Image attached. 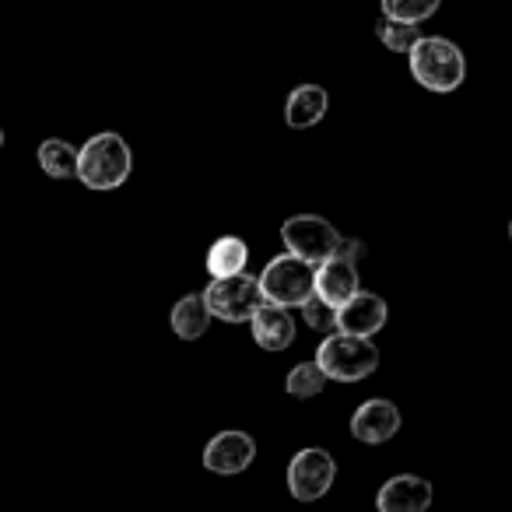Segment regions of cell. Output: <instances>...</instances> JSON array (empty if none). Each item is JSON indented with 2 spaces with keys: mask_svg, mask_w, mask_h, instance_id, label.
<instances>
[{
  "mask_svg": "<svg viewBox=\"0 0 512 512\" xmlns=\"http://www.w3.org/2000/svg\"><path fill=\"white\" fill-rule=\"evenodd\" d=\"M407 64H411L414 81L435 95L456 92V88L463 85V78H467V60H463V50L442 36L421 39V43L407 53Z\"/></svg>",
  "mask_w": 512,
  "mask_h": 512,
  "instance_id": "6da1fadb",
  "label": "cell"
},
{
  "mask_svg": "<svg viewBox=\"0 0 512 512\" xmlns=\"http://www.w3.org/2000/svg\"><path fill=\"white\" fill-rule=\"evenodd\" d=\"M134 169V155H130V144L120 134L106 130V134H95L92 141L81 148V165L78 179L88 190H116L130 179Z\"/></svg>",
  "mask_w": 512,
  "mask_h": 512,
  "instance_id": "7a4b0ae2",
  "label": "cell"
},
{
  "mask_svg": "<svg viewBox=\"0 0 512 512\" xmlns=\"http://www.w3.org/2000/svg\"><path fill=\"white\" fill-rule=\"evenodd\" d=\"M316 362L337 383H362V379H369L379 369V348L372 344V337L334 330L320 344V351H316Z\"/></svg>",
  "mask_w": 512,
  "mask_h": 512,
  "instance_id": "3957f363",
  "label": "cell"
},
{
  "mask_svg": "<svg viewBox=\"0 0 512 512\" xmlns=\"http://www.w3.org/2000/svg\"><path fill=\"white\" fill-rule=\"evenodd\" d=\"M260 288H264L267 302H278L288 309H302L306 299L316 292V264L313 260H302L292 249L281 256H274L271 264L260 274Z\"/></svg>",
  "mask_w": 512,
  "mask_h": 512,
  "instance_id": "277c9868",
  "label": "cell"
},
{
  "mask_svg": "<svg viewBox=\"0 0 512 512\" xmlns=\"http://www.w3.org/2000/svg\"><path fill=\"white\" fill-rule=\"evenodd\" d=\"M204 299L211 306L214 320L221 323H249L256 316V309L264 306V288L260 278L239 271L225 274V278H211V285L204 288Z\"/></svg>",
  "mask_w": 512,
  "mask_h": 512,
  "instance_id": "5b68a950",
  "label": "cell"
},
{
  "mask_svg": "<svg viewBox=\"0 0 512 512\" xmlns=\"http://www.w3.org/2000/svg\"><path fill=\"white\" fill-rule=\"evenodd\" d=\"M281 239H285V249H292L302 260H313V264H323L337 253L341 246V232L330 225L320 214H295L281 225Z\"/></svg>",
  "mask_w": 512,
  "mask_h": 512,
  "instance_id": "8992f818",
  "label": "cell"
},
{
  "mask_svg": "<svg viewBox=\"0 0 512 512\" xmlns=\"http://www.w3.org/2000/svg\"><path fill=\"white\" fill-rule=\"evenodd\" d=\"M337 481V460L320 446L299 449L288 463V491L299 502H316L323 498Z\"/></svg>",
  "mask_w": 512,
  "mask_h": 512,
  "instance_id": "52a82bcc",
  "label": "cell"
},
{
  "mask_svg": "<svg viewBox=\"0 0 512 512\" xmlns=\"http://www.w3.org/2000/svg\"><path fill=\"white\" fill-rule=\"evenodd\" d=\"M400 432V411L393 400H365L355 414H351V435L365 446H383Z\"/></svg>",
  "mask_w": 512,
  "mask_h": 512,
  "instance_id": "ba28073f",
  "label": "cell"
},
{
  "mask_svg": "<svg viewBox=\"0 0 512 512\" xmlns=\"http://www.w3.org/2000/svg\"><path fill=\"white\" fill-rule=\"evenodd\" d=\"M256 456V442L249 432H218L204 449V467L214 470V474H242V470L253 463Z\"/></svg>",
  "mask_w": 512,
  "mask_h": 512,
  "instance_id": "9c48e42d",
  "label": "cell"
},
{
  "mask_svg": "<svg viewBox=\"0 0 512 512\" xmlns=\"http://www.w3.org/2000/svg\"><path fill=\"white\" fill-rule=\"evenodd\" d=\"M432 484L418 474H397L379 488V512H425L432 505Z\"/></svg>",
  "mask_w": 512,
  "mask_h": 512,
  "instance_id": "30bf717a",
  "label": "cell"
},
{
  "mask_svg": "<svg viewBox=\"0 0 512 512\" xmlns=\"http://www.w3.org/2000/svg\"><path fill=\"white\" fill-rule=\"evenodd\" d=\"M316 292H320L330 306L341 309L344 302H351L358 292H362L358 264L355 260H344V256H330V260L316 264Z\"/></svg>",
  "mask_w": 512,
  "mask_h": 512,
  "instance_id": "8fae6325",
  "label": "cell"
},
{
  "mask_svg": "<svg viewBox=\"0 0 512 512\" xmlns=\"http://www.w3.org/2000/svg\"><path fill=\"white\" fill-rule=\"evenodd\" d=\"M249 327H253V341L264 351H285L295 344V316L278 302H264L249 320Z\"/></svg>",
  "mask_w": 512,
  "mask_h": 512,
  "instance_id": "7c38bea8",
  "label": "cell"
},
{
  "mask_svg": "<svg viewBox=\"0 0 512 512\" xmlns=\"http://www.w3.org/2000/svg\"><path fill=\"white\" fill-rule=\"evenodd\" d=\"M386 302L372 292H358L351 302L341 306V316H337V330H348V334H362V337H372L386 327Z\"/></svg>",
  "mask_w": 512,
  "mask_h": 512,
  "instance_id": "4fadbf2b",
  "label": "cell"
},
{
  "mask_svg": "<svg viewBox=\"0 0 512 512\" xmlns=\"http://www.w3.org/2000/svg\"><path fill=\"white\" fill-rule=\"evenodd\" d=\"M327 106H330L327 88H320V85H299L292 95H288V102H285V120H288V127H295V130L316 127V123H320L323 116H327Z\"/></svg>",
  "mask_w": 512,
  "mask_h": 512,
  "instance_id": "5bb4252c",
  "label": "cell"
},
{
  "mask_svg": "<svg viewBox=\"0 0 512 512\" xmlns=\"http://www.w3.org/2000/svg\"><path fill=\"white\" fill-rule=\"evenodd\" d=\"M214 313L211 306H207L204 295H183V299L172 306V334L183 337V341H197V337L207 334V327H211Z\"/></svg>",
  "mask_w": 512,
  "mask_h": 512,
  "instance_id": "9a60e30c",
  "label": "cell"
},
{
  "mask_svg": "<svg viewBox=\"0 0 512 512\" xmlns=\"http://www.w3.org/2000/svg\"><path fill=\"white\" fill-rule=\"evenodd\" d=\"M39 165L53 179H78L81 151L64 137H50V141L39 144Z\"/></svg>",
  "mask_w": 512,
  "mask_h": 512,
  "instance_id": "2e32d148",
  "label": "cell"
},
{
  "mask_svg": "<svg viewBox=\"0 0 512 512\" xmlns=\"http://www.w3.org/2000/svg\"><path fill=\"white\" fill-rule=\"evenodd\" d=\"M246 260H249V246L239 235H225V239H218L207 249V271H211V278L246 271Z\"/></svg>",
  "mask_w": 512,
  "mask_h": 512,
  "instance_id": "e0dca14e",
  "label": "cell"
},
{
  "mask_svg": "<svg viewBox=\"0 0 512 512\" xmlns=\"http://www.w3.org/2000/svg\"><path fill=\"white\" fill-rule=\"evenodd\" d=\"M327 383H330L327 369L313 358V362H299L288 372L285 390H288V397H295V400H313V397H320Z\"/></svg>",
  "mask_w": 512,
  "mask_h": 512,
  "instance_id": "ac0fdd59",
  "label": "cell"
},
{
  "mask_svg": "<svg viewBox=\"0 0 512 512\" xmlns=\"http://www.w3.org/2000/svg\"><path fill=\"white\" fill-rule=\"evenodd\" d=\"M379 39H383L386 50L393 53H411L421 43V22H400V18H386L379 22Z\"/></svg>",
  "mask_w": 512,
  "mask_h": 512,
  "instance_id": "d6986e66",
  "label": "cell"
},
{
  "mask_svg": "<svg viewBox=\"0 0 512 512\" xmlns=\"http://www.w3.org/2000/svg\"><path fill=\"white\" fill-rule=\"evenodd\" d=\"M337 316H341V309L330 306V302L323 299L320 292L309 295L306 306H302V320H306V327L316 330V334H334V330H337Z\"/></svg>",
  "mask_w": 512,
  "mask_h": 512,
  "instance_id": "ffe728a7",
  "label": "cell"
},
{
  "mask_svg": "<svg viewBox=\"0 0 512 512\" xmlns=\"http://www.w3.org/2000/svg\"><path fill=\"white\" fill-rule=\"evenodd\" d=\"M442 8V0H383V15L400 22H425Z\"/></svg>",
  "mask_w": 512,
  "mask_h": 512,
  "instance_id": "44dd1931",
  "label": "cell"
},
{
  "mask_svg": "<svg viewBox=\"0 0 512 512\" xmlns=\"http://www.w3.org/2000/svg\"><path fill=\"white\" fill-rule=\"evenodd\" d=\"M365 253H369V249H365V242L362 239H348V235H341V246H337V253L334 256H344V260H365Z\"/></svg>",
  "mask_w": 512,
  "mask_h": 512,
  "instance_id": "7402d4cb",
  "label": "cell"
},
{
  "mask_svg": "<svg viewBox=\"0 0 512 512\" xmlns=\"http://www.w3.org/2000/svg\"><path fill=\"white\" fill-rule=\"evenodd\" d=\"M509 232H512V225H509Z\"/></svg>",
  "mask_w": 512,
  "mask_h": 512,
  "instance_id": "603a6c76",
  "label": "cell"
}]
</instances>
